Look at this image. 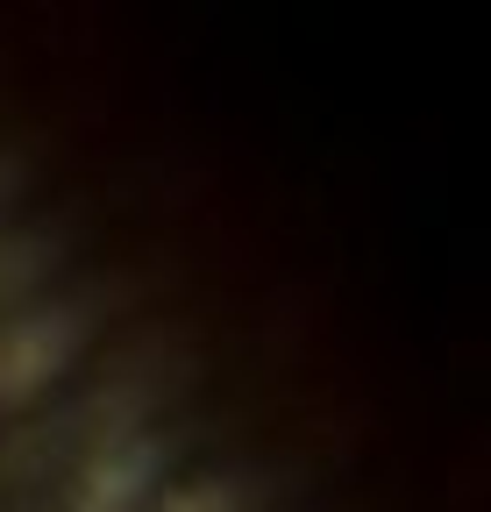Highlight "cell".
Returning a JSON list of instances; mask_svg holds the SVG:
<instances>
[{
    "label": "cell",
    "instance_id": "obj_1",
    "mask_svg": "<svg viewBox=\"0 0 491 512\" xmlns=\"http://www.w3.org/2000/svg\"><path fill=\"white\" fill-rule=\"evenodd\" d=\"M72 349H79V320L57 313V306H36L22 320H8V328H0V413L29 406L43 384H57Z\"/></svg>",
    "mask_w": 491,
    "mask_h": 512
},
{
    "label": "cell",
    "instance_id": "obj_2",
    "mask_svg": "<svg viewBox=\"0 0 491 512\" xmlns=\"http://www.w3.org/2000/svg\"><path fill=\"white\" fill-rule=\"evenodd\" d=\"M164 477V448L157 441H114L79 470L72 484V512H136Z\"/></svg>",
    "mask_w": 491,
    "mask_h": 512
}]
</instances>
